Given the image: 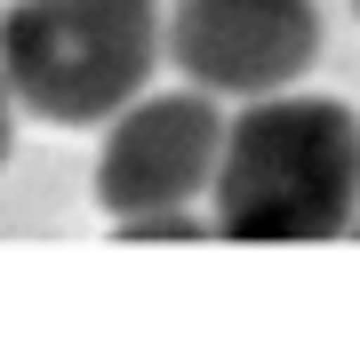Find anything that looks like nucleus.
Listing matches in <instances>:
<instances>
[{
    "label": "nucleus",
    "mask_w": 360,
    "mask_h": 360,
    "mask_svg": "<svg viewBox=\"0 0 360 360\" xmlns=\"http://www.w3.org/2000/svg\"><path fill=\"white\" fill-rule=\"evenodd\" d=\"M352 232H360V217H352Z\"/></svg>",
    "instance_id": "nucleus-7"
},
{
    "label": "nucleus",
    "mask_w": 360,
    "mask_h": 360,
    "mask_svg": "<svg viewBox=\"0 0 360 360\" xmlns=\"http://www.w3.org/2000/svg\"><path fill=\"white\" fill-rule=\"evenodd\" d=\"M352 8H360V0H352Z\"/></svg>",
    "instance_id": "nucleus-8"
},
{
    "label": "nucleus",
    "mask_w": 360,
    "mask_h": 360,
    "mask_svg": "<svg viewBox=\"0 0 360 360\" xmlns=\"http://www.w3.org/2000/svg\"><path fill=\"white\" fill-rule=\"evenodd\" d=\"M168 56L208 96H272L312 72L321 8L312 0H176Z\"/></svg>",
    "instance_id": "nucleus-4"
},
{
    "label": "nucleus",
    "mask_w": 360,
    "mask_h": 360,
    "mask_svg": "<svg viewBox=\"0 0 360 360\" xmlns=\"http://www.w3.org/2000/svg\"><path fill=\"white\" fill-rule=\"evenodd\" d=\"M8 144H16V96H8V80H0V168H8Z\"/></svg>",
    "instance_id": "nucleus-6"
},
{
    "label": "nucleus",
    "mask_w": 360,
    "mask_h": 360,
    "mask_svg": "<svg viewBox=\"0 0 360 360\" xmlns=\"http://www.w3.org/2000/svg\"><path fill=\"white\" fill-rule=\"evenodd\" d=\"M208 224L200 208H153V217H120V240H208Z\"/></svg>",
    "instance_id": "nucleus-5"
},
{
    "label": "nucleus",
    "mask_w": 360,
    "mask_h": 360,
    "mask_svg": "<svg viewBox=\"0 0 360 360\" xmlns=\"http://www.w3.org/2000/svg\"><path fill=\"white\" fill-rule=\"evenodd\" d=\"M360 217V112L336 96L272 89L224 120L208 224L248 248L345 240Z\"/></svg>",
    "instance_id": "nucleus-1"
},
{
    "label": "nucleus",
    "mask_w": 360,
    "mask_h": 360,
    "mask_svg": "<svg viewBox=\"0 0 360 360\" xmlns=\"http://www.w3.org/2000/svg\"><path fill=\"white\" fill-rule=\"evenodd\" d=\"M217 153H224V112L208 89L129 96L96 153V208L112 224L153 217V208H193V200H208Z\"/></svg>",
    "instance_id": "nucleus-3"
},
{
    "label": "nucleus",
    "mask_w": 360,
    "mask_h": 360,
    "mask_svg": "<svg viewBox=\"0 0 360 360\" xmlns=\"http://www.w3.org/2000/svg\"><path fill=\"white\" fill-rule=\"evenodd\" d=\"M160 65V0H16L0 16V80L16 112L104 129Z\"/></svg>",
    "instance_id": "nucleus-2"
}]
</instances>
